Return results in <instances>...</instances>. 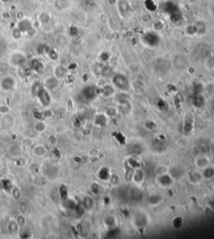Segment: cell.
Here are the masks:
<instances>
[{
    "mask_svg": "<svg viewBox=\"0 0 214 239\" xmlns=\"http://www.w3.org/2000/svg\"><path fill=\"white\" fill-rule=\"evenodd\" d=\"M112 83H113L114 87L117 88L121 91H127L130 89L129 80L125 75L121 74L114 75L112 78Z\"/></svg>",
    "mask_w": 214,
    "mask_h": 239,
    "instance_id": "cell-1",
    "label": "cell"
},
{
    "mask_svg": "<svg viewBox=\"0 0 214 239\" xmlns=\"http://www.w3.org/2000/svg\"><path fill=\"white\" fill-rule=\"evenodd\" d=\"M83 98L86 100H92L95 99L96 95H97V89L93 85H90V86H86L84 88V90H82L81 93Z\"/></svg>",
    "mask_w": 214,
    "mask_h": 239,
    "instance_id": "cell-2",
    "label": "cell"
},
{
    "mask_svg": "<svg viewBox=\"0 0 214 239\" xmlns=\"http://www.w3.org/2000/svg\"><path fill=\"white\" fill-rule=\"evenodd\" d=\"M116 5H117L119 13L122 17H126L130 13L131 6L127 0H118L116 3Z\"/></svg>",
    "mask_w": 214,
    "mask_h": 239,
    "instance_id": "cell-3",
    "label": "cell"
},
{
    "mask_svg": "<svg viewBox=\"0 0 214 239\" xmlns=\"http://www.w3.org/2000/svg\"><path fill=\"white\" fill-rule=\"evenodd\" d=\"M15 85V81L13 78L10 76H7L2 79L0 82V86L3 90H13Z\"/></svg>",
    "mask_w": 214,
    "mask_h": 239,
    "instance_id": "cell-4",
    "label": "cell"
},
{
    "mask_svg": "<svg viewBox=\"0 0 214 239\" xmlns=\"http://www.w3.org/2000/svg\"><path fill=\"white\" fill-rule=\"evenodd\" d=\"M192 105L197 108H202L205 105V98L200 93H197L192 98Z\"/></svg>",
    "mask_w": 214,
    "mask_h": 239,
    "instance_id": "cell-5",
    "label": "cell"
},
{
    "mask_svg": "<svg viewBox=\"0 0 214 239\" xmlns=\"http://www.w3.org/2000/svg\"><path fill=\"white\" fill-rule=\"evenodd\" d=\"M158 182L163 187H169L172 184V177L167 174H163L158 177Z\"/></svg>",
    "mask_w": 214,
    "mask_h": 239,
    "instance_id": "cell-6",
    "label": "cell"
},
{
    "mask_svg": "<svg viewBox=\"0 0 214 239\" xmlns=\"http://www.w3.org/2000/svg\"><path fill=\"white\" fill-rule=\"evenodd\" d=\"M99 178L102 181H107L111 177V174L110 170L107 167H102L98 172Z\"/></svg>",
    "mask_w": 214,
    "mask_h": 239,
    "instance_id": "cell-7",
    "label": "cell"
},
{
    "mask_svg": "<svg viewBox=\"0 0 214 239\" xmlns=\"http://www.w3.org/2000/svg\"><path fill=\"white\" fill-rule=\"evenodd\" d=\"M31 28V23L27 19H22L18 24V29H19L21 32H28Z\"/></svg>",
    "mask_w": 214,
    "mask_h": 239,
    "instance_id": "cell-8",
    "label": "cell"
},
{
    "mask_svg": "<svg viewBox=\"0 0 214 239\" xmlns=\"http://www.w3.org/2000/svg\"><path fill=\"white\" fill-rule=\"evenodd\" d=\"M101 93L105 97H110L115 94V88L111 85H106L101 89Z\"/></svg>",
    "mask_w": 214,
    "mask_h": 239,
    "instance_id": "cell-9",
    "label": "cell"
},
{
    "mask_svg": "<svg viewBox=\"0 0 214 239\" xmlns=\"http://www.w3.org/2000/svg\"><path fill=\"white\" fill-rule=\"evenodd\" d=\"M11 61L16 65H20L25 62V57L21 54H14L11 57Z\"/></svg>",
    "mask_w": 214,
    "mask_h": 239,
    "instance_id": "cell-10",
    "label": "cell"
},
{
    "mask_svg": "<svg viewBox=\"0 0 214 239\" xmlns=\"http://www.w3.org/2000/svg\"><path fill=\"white\" fill-rule=\"evenodd\" d=\"M82 206L86 210H90L94 206V201L93 199L90 197H85L82 201Z\"/></svg>",
    "mask_w": 214,
    "mask_h": 239,
    "instance_id": "cell-11",
    "label": "cell"
},
{
    "mask_svg": "<svg viewBox=\"0 0 214 239\" xmlns=\"http://www.w3.org/2000/svg\"><path fill=\"white\" fill-rule=\"evenodd\" d=\"M57 85H58L57 80L54 77H49L45 80V87L49 90H53L54 88H56Z\"/></svg>",
    "mask_w": 214,
    "mask_h": 239,
    "instance_id": "cell-12",
    "label": "cell"
},
{
    "mask_svg": "<svg viewBox=\"0 0 214 239\" xmlns=\"http://www.w3.org/2000/svg\"><path fill=\"white\" fill-rule=\"evenodd\" d=\"M195 25H196L197 29V34H203V33H205L207 29V26L206 23H204L203 21H197L195 23Z\"/></svg>",
    "mask_w": 214,
    "mask_h": 239,
    "instance_id": "cell-13",
    "label": "cell"
},
{
    "mask_svg": "<svg viewBox=\"0 0 214 239\" xmlns=\"http://www.w3.org/2000/svg\"><path fill=\"white\" fill-rule=\"evenodd\" d=\"M106 117L105 115H97L96 117V124L99 126H104L106 125Z\"/></svg>",
    "mask_w": 214,
    "mask_h": 239,
    "instance_id": "cell-14",
    "label": "cell"
},
{
    "mask_svg": "<svg viewBox=\"0 0 214 239\" xmlns=\"http://www.w3.org/2000/svg\"><path fill=\"white\" fill-rule=\"evenodd\" d=\"M31 65L32 68H33V70H34L35 71H41L42 69H43V64L40 61H39V59H33L31 62Z\"/></svg>",
    "mask_w": 214,
    "mask_h": 239,
    "instance_id": "cell-15",
    "label": "cell"
},
{
    "mask_svg": "<svg viewBox=\"0 0 214 239\" xmlns=\"http://www.w3.org/2000/svg\"><path fill=\"white\" fill-rule=\"evenodd\" d=\"M186 33L188 35H195L197 34V29L195 24H188L186 27Z\"/></svg>",
    "mask_w": 214,
    "mask_h": 239,
    "instance_id": "cell-16",
    "label": "cell"
},
{
    "mask_svg": "<svg viewBox=\"0 0 214 239\" xmlns=\"http://www.w3.org/2000/svg\"><path fill=\"white\" fill-rule=\"evenodd\" d=\"M183 174L182 170L180 169L179 167H174L171 169V177H181Z\"/></svg>",
    "mask_w": 214,
    "mask_h": 239,
    "instance_id": "cell-17",
    "label": "cell"
},
{
    "mask_svg": "<svg viewBox=\"0 0 214 239\" xmlns=\"http://www.w3.org/2000/svg\"><path fill=\"white\" fill-rule=\"evenodd\" d=\"M202 176L205 178H211L214 176V168L212 167H205L202 172Z\"/></svg>",
    "mask_w": 214,
    "mask_h": 239,
    "instance_id": "cell-18",
    "label": "cell"
},
{
    "mask_svg": "<svg viewBox=\"0 0 214 239\" xmlns=\"http://www.w3.org/2000/svg\"><path fill=\"white\" fill-rule=\"evenodd\" d=\"M143 179H144V173H143V172H142V170H137V172H136V173H135V175H134V180L136 182H142V181H143Z\"/></svg>",
    "mask_w": 214,
    "mask_h": 239,
    "instance_id": "cell-19",
    "label": "cell"
},
{
    "mask_svg": "<svg viewBox=\"0 0 214 239\" xmlns=\"http://www.w3.org/2000/svg\"><path fill=\"white\" fill-rule=\"evenodd\" d=\"M172 224H173V227H174L176 229H179L183 226L184 221H183V219L182 218V217H176V218L173 220Z\"/></svg>",
    "mask_w": 214,
    "mask_h": 239,
    "instance_id": "cell-20",
    "label": "cell"
},
{
    "mask_svg": "<svg viewBox=\"0 0 214 239\" xmlns=\"http://www.w3.org/2000/svg\"><path fill=\"white\" fill-rule=\"evenodd\" d=\"M46 128V125L43 122V121H39L37 122L35 125H34V130L36 131H39V132H42L44 131Z\"/></svg>",
    "mask_w": 214,
    "mask_h": 239,
    "instance_id": "cell-21",
    "label": "cell"
},
{
    "mask_svg": "<svg viewBox=\"0 0 214 239\" xmlns=\"http://www.w3.org/2000/svg\"><path fill=\"white\" fill-rule=\"evenodd\" d=\"M18 224L17 222H11L9 225H8V232L10 233H14L17 230H18Z\"/></svg>",
    "mask_w": 214,
    "mask_h": 239,
    "instance_id": "cell-22",
    "label": "cell"
},
{
    "mask_svg": "<svg viewBox=\"0 0 214 239\" xmlns=\"http://www.w3.org/2000/svg\"><path fill=\"white\" fill-rule=\"evenodd\" d=\"M160 195H152L149 197V202L151 204H157L161 201Z\"/></svg>",
    "mask_w": 214,
    "mask_h": 239,
    "instance_id": "cell-23",
    "label": "cell"
},
{
    "mask_svg": "<svg viewBox=\"0 0 214 239\" xmlns=\"http://www.w3.org/2000/svg\"><path fill=\"white\" fill-rule=\"evenodd\" d=\"M3 187L4 188L5 190H8V191L12 190V189L13 188V183H12V182L9 180L3 181Z\"/></svg>",
    "mask_w": 214,
    "mask_h": 239,
    "instance_id": "cell-24",
    "label": "cell"
},
{
    "mask_svg": "<svg viewBox=\"0 0 214 239\" xmlns=\"http://www.w3.org/2000/svg\"><path fill=\"white\" fill-rule=\"evenodd\" d=\"M145 126L147 130L149 131H154L157 129V124L154 121H147V123L145 124Z\"/></svg>",
    "mask_w": 214,
    "mask_h": 239,
    "instance_id": "cell-25",
    "label": "cell"
},
{
    "mask_svg": "<svg viewBox=\"0 0 214 239\" xmlns=\"http://www.w3.org/2000/svg\"><path fill=\"white\" fill-rule=\"evenodd\" d=\"M12 195H13V197L16 200L19 199L21 197V192L18 188H13L12 189Z\"/></svg>",
    "mask_w": 214,
    "mask_h": 239,
    "instance_id": "cell-26",
    "label": "cell"
},
{
    "mask_svg": "<svg viewBox=\"0 0 214 239\" xmlns=\"http://www.w3.org/2000/svg\"><path fill=\"white\" fill-rule=\"evenodd\" d=\"M35 153H36L39 157H43L44 154H45V152H46V150L44 148L43 146L41 147V150H39V146H38L37 147H35Z\"/></svg>",
    "mask_w": 214,
    "mask_h": 239,
    "instance_id": "cell-27",
    "label": "cell"
},
{
    "mask_svg": "<svg viewBox=\"0 0 214 239\" xmlns=\"http://www.w3.org/2000/svg\"><path fill=\"white\" fill-rule=\"evenodd\" d=\"M192 128V124L191 120H186V122L184 123V130L185 131H191Z\"/></svg>",
    "mask_w": 214,
    "mask_h": 239,
    "instance_id": "cell-28",
    "label": "cell"
},
{
    "mask_svg": "<svg viewBox=\"0 0 214 239\" xmlns=\"http://www.w3.org/2000/svg\"><path fill=\"white\" fill-rule=\"evenodd\" d=\"M154 29H155L156 31H160L162 30V29H163V28H164V23H162V22H160V21H158V22H157V23H154Z\"/></svg>",
    "mask_w": 214,
    "mask_h": 239,
    "instance_id": "cell-29",
    "label": "cell"
},
{
    "mask_svg": "<svg viewBox=\"0 0 214 239\" xmlns=\"http://www.w3.org/2000/svg\"><path fill=\"white\" fill-rule=\"evenodd\" d=\"M105 222H106V225L109 227L113 226L114 224H115V222H115V219H114V217H106Z\"/></svg>",
    "mask_w": 214,
    "mask_h": 239,
    "instance_id": "cell-30",
    "label": "cell"
},
{
    "mask_svg": "<svg viewBox=\"0 0 214 239\" xmlns=\"http://www.w3.org/2000/svg\"><path fill=\"white\" fill-rule=\"evenodd\" d=\"M91 191L94 194H97L100 191V187L97 183H93L92 186H91Z\"/></svg>",
    "mask_w": 214,
    "mask_h": 239,
    "instance_id": "cell-31",
    "label": "cell"
},
{
    "mask_svg": "<svg viewBox=\"0 0 214 239\" xmlns=\"http://www.w3.org/2000/svg\"><path fill=\"white\" fill-rule=\"evenodd\" d=\"M130 165L132 166V168H138L139 167V163H138V162H137L136 160L134 159H132V160H130Z\"/></svg>",
    "mask_w": 214,
    "mask_h": 239,
    "instance_id": "cell-32",
    "label": "cell"
},
{
    "mask_svg": "<svg viewBox=\"0 0 214 239\" xmlns=\"http://www.w3.org/2000/svg\"><path fill=\"white\" fill-rule=\"evenodd\" d=\"M17 222H18V226H23L24 222H25V219H24V217L22 215H19V217H18V220H17Z\"/></svg>",
    "mask_w": 214,
    "mask_h": 239,
    "instance_id": "cell-33",
    "label": "cell"
},
{
    "mask_svg": "<svg viewBox=\"0 0 214 239\" xmlns=\"http://www.w3.org/2000/svg\"><path fill=\"white\" fill-rule=\"evenodd\" d=\"M116 114V108H113V107H111V108H109L108 111H107V115L110 116H114Z\"/></svg>",
    "mask_w": 214,
    "mask_h": 239,
    "instance_id": "cell-34",
    "label": "cell"
},
{
    "mask_svg": "<svg viewBox=\"0 0 214 239\" xmlns=\"http://www.w3.org/2000/svg\"><path fill=\"white\" fill-rule=\"evenodd\" d=\"M152 15L149 14V13H147V14H145V15L142 16V20L144 21V22H149L150 20H152Z\"/></svg>",
    "mask_w": 214,
    "mask_h": 239,
    "instance_id": "cell-35",
    "label": "cell"
},
{
    "mask_svg": "<svg viewBox=\"0 0 214 239\" xmlns=\"http://www.w3.org/2000/svg\"><path fill=\"white\" fill-rule=\"evenodd\" d=\"M212 107L214 108V97L212 98Z\"/></svg>",
    "mask_w": 214,
    "mask_h": 239,
    "instance_id": "cell-36",
    "label": "cell"
}]
</instances>
